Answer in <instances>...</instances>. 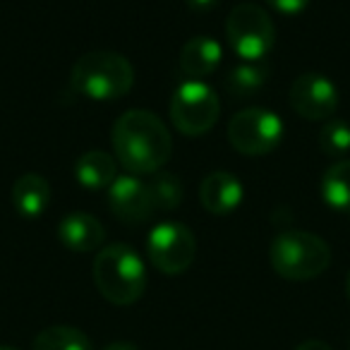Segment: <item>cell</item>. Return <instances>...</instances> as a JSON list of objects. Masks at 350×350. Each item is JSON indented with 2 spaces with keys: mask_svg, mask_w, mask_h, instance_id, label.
Listing matches in <instances>:
<instances>
[{
  "mask_svg": "<svg viewBox=\"0 0 350 350\" xmlns=\"http://www.w3.org/2000/svg\"><path fill=\"white\" fill-rule=\"evenodd\" d=\"M75 178L82 187L87 190H103L111 187L116 180V159L106 151H87L77 159L75 163Z\"/></svg>",
  "mask_w": 350,
  "mask_h": 350,
  "instance_id": "cell-15",
  "label": "cell"
},
{
  "mask_svg": "<svg viewBox=\"0 0 350 350\" xmlns=\"http://www.w3.org/2000/svg\"><path fill=\"white\" fill-rule=\"evenodd\" d=\"M72 89L92 101H116L135 84L130 60L113 51H92L75 63L70 75Z\"/></svg>",
  "mask_w": 350,
  "mask_h": 350,
  "instance_id": "cell-3",
  "label": "cell"
},
{
  "mask_svg": "<svg viewBox=\"0 0 350 350\" xmlns=\"http://www.w3.org/2000/svg\"><path fill=\"white\" fill-rule=\"evenodd\" d=\"M319 149L326 156H343L350 151V125L338 118H331L319 130Z\"/></svg>",
  "mask_w": 350,
  "mask_h": 350,
  "instance_id": "cell-20",
  "label": "cell"
},
{
  "mask_svg": "<svg viewBox=\"0 0 350 350\" xmlns=\"http://www.w3.org/2000/svg\"><path fill=\"white\" fill-rule=\"evenodd\" d=\"M113 151L132 175H151L170 159L173 137L156 113L132 108L113 125Z\"/></svg>",
  "mask_w": 350,
  "mask_h": 350,
  "instance_id": "cell-1",
  "label": "cell"
},
{
  "mask_svg": "<svg viewBox=\"0 0 350 350\" xmlns=\"http://www.w3.org/2000/svg\"><path fill=\"white\" fill-rule=\"evenodd\" d=\"M269 262L286 281H310L329 269L331 247L324 238L307 230H283L269 247Z\"/></svg>",
  "mask_w": 350,
  "mask_h": 350,
  "instance_id": "cell-4",
  "label": "cell"
},
{
  "mask_svg": "<svg viewBox=\"0 0 350 350\" xmlns=\"http://www.w3.org/2000/svg\"><path fill=\"white\" fill-rule=\"evenodd\" d=\"M58 240L70 252H94L106 243V230L98 219L75 211L58 224Z\"/></svg>",
  "mask_w": 350,
  "mask_h": 350,
  "instance_id": "cell-12",
  "label": "cell"
},
{
  "mask_svg": "<svg viewBox=\"0 0 350 350\" xmlns=\"http://www.w3.org/2000/svg\"><path fill=\"white\" fill-rule=\"evenodd\" d=\"M321 200L334 211H350V159L326 168L321 178Z\"/></svg>",
  "mask_w": 350,
  "mask_h": 350,
  "instance_id": "cell-17",
  "label": "cell"
},
{
  "mask_svg": "<svg viewBox=\"0 0 350 350\" xmlns=\"http://www.w3.org/2000/svg\"><path fill=\"white\" fill-rule=\"evenodd\" d=\"M149 259L161 273L178 276L187 271L197 257V238L185 224L163 221L149 233L146 240Z\"/></svg>",
  "mask_w": 350,
  "mask_h": 350,
  "instance_id": "cell-8",
  "label": "cell"
},
{
  "mask_svg": "<svg viewBox=\"0 0 350 350\" xmlns=\"http://www.w3.org/2000/svg\"><path fill=\"white\" fill-rule=\"evenodd\" d=\"M200 200L209 214H233L243 202V185L228 170H214L204 178L200 187Z\"/></svg>",
  "mask_w": 350,
  "mask_h": 350,
  "instance_id": "cell-11",
  "label": "cell"
},
{
  "mask_svg": "<svg viewBox=\"0 0 350 350\" xmlns=\"http://www.w3.org/2000/svg\"><path fill=\"white\" fill-rule=\"evenodd\" d=\"M101 350H139L135 343H130V340H113V343L103 345Z\"/></svg>",
  "mask_w": 350,
  "mask_h": 350,
  "instance_id": "cell-24",
  "label": "cell"
},
{
  "mask_svg": "<svg viewBox=\"0 0 350 350\" xmlns=\"http://www.w3.org/2000/svg\"><path fill=\"white\" fill-rule=\"evenodd\" d=\"M267 3L281 15H300L310 5V0H267Z\"/></svg>",
  "mask_w": 350,
  "mask_h": 350,
  "instance_id": "cell-21",
  "label": "cell"
},
{
  "mask_svg": "<svg viewBox=\"0 0 350 350\" xmlns=\"http://www.w3.org/2000/svg\"><path fill=\"white\" fill-rule=\"evenodd\" d=\"M108 204L113 216L125 224H144L154 214L149 187L137 175H118L108 187Z\"/></svg>",
  "mask_w": 350,
  "mask_h": 350,
  "instance_id": "cell-10",
  "label": "cell"
},
{
  "mask_svg": "<svg viewBox=\"0 0 350 350\" xmlns=\"http://www.w3.org/2000/svg\"><path fill=\"white\" fill-rule=\"evenodd\" d=\"M295 350H334L329 343H324V340H317V338H310V340H302L300 345H297Z\"/></svg>",
  "mask_w": 350,
  "mask_h": 350,
  "instance_id": "cell-23",
  "label": "cell"
},
{
  "mask_svg": "<svg viewBox=\"0 0 350 350\" xmlns=\"http://www.w3.org/2000/svg\"><path fill=\"white\" fill-rule=\"evenodd\" d=\"M146 187H149L154 214H168V211H175L183 204V183L178 175L168 173V170L151 173Z\"/></svg>",
  "mask_w": 350,
  "mask_h": 350,
  "instance_id": "cell-16",
  "label": "cell"
},
{
  "mask_svg": "<svg viewBox=\"0 0 350 350\" xmlns=\"http://www.w3.org/2000/svg\"><path fill=\"white\" fill-rule=\"evenodd\" d=\"M226 36L233 53L245 63H262L273 49L276 27L264 8L254 3H240L226 20Z\"/></svg>",
  "mask_w": 350,
  "mask_h": 350,
  "instance_id": "cell-5",
  "label": "cell"
},
{
  "mask_svg": "<svg viewBox=\"0 0 350 350\" xmlns=\"http://www.w3.org/2000/svg\"><path fill=\"white\" fill-rule=\"evenodd\" d=\"M0 350H17V348H12V345H0Z\"/></svg>",
  "mask_w": 350,
  "mask_h": 350,
  "instance_id": "cell-26",
  "label": "cell"
},
{
  "mask_svg": "<svg viewBox=\"0 0 350 350\" xmlns=\"http://www.w3.org/2000/svg\"><path fill=\"white\" fill-rule=\"evenodd\" d=\"M345 295H348V300H350V271H348V276H345Z\"/></svg>",
  "mask_w": 350,
  "mask_h": 350,
  "instance_id": "cell-25",
  "label": "cell"
},
{
  "mask_svg": "<svg viewBox=\"0 0 350 350\" xmlns=\"http://www.w3.org/2000/svg\"><path fill=\"white\" fill-rule=\"evenodd\" d=\"M348 350H350V340H348Z\"/></svg>",
  "mask_w": 350,
  "mask_h": 350,
  "instance_id": "cell-27",
  "label": "cell"
},
{
  "mask_svg": "<svg viewBox=\"0 0 350 350\" xmlns=\"http://www.w3.org/2000/svg\"><path fill=\"white\" fill-rule=\"evenodd\" d=\"M224 51L221 44L211 36H192L180 51V70L190 79L209 77L219 70Z\"/></svg>",
  "mask_w": 350,
  "mask_h": 350,
  "instance_id": "cell-13",
  "label": "cell"
},
{
  "mask_svg": "<svg viewBox=\"0 0 350 350\" xmlns=\"http://www.w3.org/2000/svg\"><path fill=\"white\" fill-rule=\"evenodd\" d=\"M12 204L25 219H36L51 204V185L44 175L25 173L12 185Z\"/></svg>",
  "mask_w": 350,
  "mask_h": 350,
  "instance_id": "cell-14",
  "label": "cell"
},
{
  "mask_svg": "<svg viewBox=\"0 0 350 350\" xmlns=\"http://www.w3.org/2000/svg\"><path fill=\"white\" fill-rule=\"evenodd\" d=\"M228 139L240 154H271L283 139V120L267 108H245L228 122Z\"/></svg>",
  "mask_w": 350,
  "mask_h": 350,
  "instance_id": "cell-7",
  "label": "cell"
},
{
  "mask_svg": "<svg viewBox=\"0 0 350 350\" xmlns=\"http://www.w3.org/2000/svg\"><path fill=\"white\" fill-rule=\"evenodd\" d=\"M94 283L111 305L127 307L144 295L146 267L130 245H106L94 259Z\"/></svg>",
  "mask_w": 350,
  "mask_h": 350,
  "instance_id": "cell-2",
  "label": "cell"
},
{
  "mask_svg": "<svg viewBox=\"0 0 350 350\" xmlns=\"http://www.w3.org/2000/svg\"><path fill=\"white\" fill-rule=\"evenodd\" d=\"M288 101L305 120H331L338 108V89L321 72H305L291 84Z\"/></svg>",
  "mask_w": 350,
  "mask_h": 350,
  "instance_id": "cell-9",
  "label": "cell"
},
{
  "mask_svg": "<svg viewBox=\"0 0 350 350\" xmlns=\"http://www.w3.org/2000/svg\"><path fill=\"white\" fill-rule=\"evenodd\" d=\"M31 350H92V340L87 334L75 326H49L39 331L31 343Z\"/></svg>",
  "mask_w": 350,
  "mask_h": 350,
  "instance_id": "cell-19",
  "label": "cell"
},
{
  "mask_svg": "<svg viewBox=\"0 0 350 350\" xmlns=\"http://www.w3.org/2000/svg\"><path fill=\"white\" fill-rule=\"evenodd\" d=\"M219 3L221 0H187V8H190V10H197V12H204V10L216 8Z\"/></svg>",
  "mask_w": 350,
  "mask_h": 350,
  "instance_id": "cell-22",
  "label": "cell"
},
{
  "mask_svg": "<svg viewBox=\"0 0 350 350\" xmlns=\"http://www.w3.org/2000/svg\"><path fill=\"white\" fill-rule=\"evenodd\" d=\"M267 63H240L226 75V92L233 98H247L254 96L267 82Z\"/></svg>",
  "mask_w": 350,
  "mask_h": 350,
  "instance_id": "cell-18",
  "label": "cell"
},
{
  "mask_svg": "<svg viewBox=\"0 0 350 350\" xmlns=\"http://www.w3.org/2000/svg\"><path fill=\"white\" fill-rule=\"evenodd\" d=\"M221 103L216 92L200 79H187L173 92L170 98V118L178 132L197 137L209 132L219 120Z\"/></svg>",
  "mask_w": 350,
  "mask_h": 350,
  "instance_id": "cell-6",
  "label": "cell"
}]
</instances>
